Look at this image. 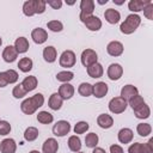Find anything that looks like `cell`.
<instances>
[{
	"instance_id": "obj_24",
	"label": "cell",
	"mask_w": 153,
	"mask_h": 153,
	"mask_svg": "<svg viewBox=\"0 0 153 153\" xmlns=\"http://www.w3.org/2000/svg\"><path fill=\"white\" fill-rule=\"evenodd\" d=\"M62 104H63V99L60 97V94H59L57 92L53 93V94L49 97L48 105H49V108H50L51 110H55V111L60 110L61 106H62Z\"/></svg>"
},
{
	"instance_id": "obj_30",
	"label": "cell",
	"mask_w": 153,
	"mask_h": 153,
	"mask_svg": "<svg viewBox=\"0 0 153 153\" xmlns=\"http://www.w3.org/2000/svg\"><path fill=\"white\" fill-rule=\"evenodd\" d=\"M38 134H39V131L36 127H27L24 131V139L29 142H32L38 137Z\"/></svg>"
},
{
	"instance_id": "obj_32",
	"label": "cell",
	"mask_w": 153,
	"mask_h": 153,
	"mask_svg": "<svg viewBox=\"0 0 153 153\" xmlns=\"http://www.w3.org/2000/svg\"><path fill=\"white\" fill-rule=\"evenodd\" d=\"M37 121L42 124H50L54 121V116L48 111H39L37 114Z\"/></svg>"
},
{
	"instance_id": "obj_16",
	"label": "cell",
	"mask_w": 153,
	"mask_h": 153,
	"mask_svg": "<svg viewBox=\"0 0 153 153\" xmlns=\"http://www.w3.org/2000/svg\"><path fill=\"white\" fill-rule=\"evenodd\" d=\"M59 151V142L54 137H48L42 145V153H56Z\"/></svg>"
},
{
	"instance_id": "obj_5",
	"label": "cell",
	"mask_w": 153,
	"mask_h": 153,
	"mask_svg": "<svg viewBox=\"0 0 153 153\" xmlns=\"http://www.w3.org/2000/svg\"><path fill=\"white\" fill-rule=\"evenodd\" d=\"M80 60H81V63H82L84 67H88V66L98 62V54L96 53V50H93L91 48H87V49L82 50Z\"/></svg>"
},
{
	"instance_id": "obj_4",
	"label": "cell",
	"mask_w": 153,
	"mask_h": 153,
	"mask_svg": "<svg viewBox=\"0 0 153 153\" xmlns=\"http://www.w3.org/2000/svg\"><path fill=\"white\" fill-rule=\"evenodd\" d=\"M94 11V1L93 0H81L80 1V14L79 19L84 23V20L92 16Z\"/></svg>"
},
{
	"instance_id": "obj_29",
	"label": "cell",
	"mask_w": 153,
	"mask_h": 153,
	"mask_svg": "<svg viewBox=\"0 0 153 153\" xmlns=\"http://www.w3.org/2000/svg\"><path fill=\"white\" fill-rule=\"evenodd\" d=\"M32 67H33V62H32V60L30 57H22L19 60V62H18V68L23 73L30 72L32 69Z\"/></svg>"
},
{
	"instance_id": "obj_8",
	"label": "cell",
	"mask_w": 153,
	"mask_h": 153,
	"mask_svg": "<svg viewBox=\"0 0 153 153\" xmlns=\"http://www.w3.org/2000/svg\"><path fill=\"white\" fill-rule=\"evenodd\" d=\"M106 74H108V78L112 81L120 80L123 75V67L120 63H110L108 67Z\"/></svg>"
},
{
	"instance_id": "obj_50",
	"label": "cell",
	"mask_w": 153,
	"mask_h": 153,
	"mask_svg": "<svg viewBox=\"0 0 153 153\" xmlns=\"http://www.w3.org/2000/svg\"><path fill=\"white\" fill-rule=\"evenodd\" d=\"M92 153H106V152H105V149L102 148V147H94L93 151H92Z\"/></svg>"
},
{
	"instance_id": "obj_34",
	"label": "cell",
	"mask_w": 153,
	"mask_h": 153,
	"mask_svg": "<svg viewBox=\"0 0 153 153\" xmlns=\"http://www.w3.org/2000/svg\"><path fill=\"white\" fill-rule=\"evenodd\" d=\"M136 133L140 136H142V137L148 136L152 133V126L149 123H143V122L142 123H139L136 126Z\"/></svg>"
},
{
	"instance_id": "obj_17",
	"label": "cell",
	"mask_w": 153,
	"mask_h": 153,
	"mask_svg": "<svg viewBox=\"0 0 153 153\" xmlns=\"http://www.w3.org/2000/svg\"><path fill=\"white\" fill-rule=\"evenodd\" d=\"M86 72L88 74L90 78H93V79H98L100 76H103V73H104V68L103 66L99 63V62H96L88 67H86Z\"/></svg>"
},
{
	"instance_id": "obj_53",
	"label": "cell",
	"mask_w": 153,
	"mask_h": 153,
	"mask_svg": "<svg viewBox=\"0 0 153 153\" xmlns=\"http://www.w3.org/2000/svg\"><path fill=\"white\" fill-rule=\"evenodd\" d=\"M66 4H67V5H74L75 1H66Z\"/></svg>"
},
{
	"instance_id": "obj_48",
	"label": "cell",
	"mask_w": 153,
	"mask_h": 153,
	"mask_svg": "<svg viewBox=\"0 0 153 153\" xmlns=\"http://www.w3.org/2000/svg\"><path fill=\"white\" fill-rule=\"evenodd\" d=\"M109 149H110V153H123V148L120 145H116V143L111 145Z\"/></svg>"
},
{
	"instance_id": "obj_55",
	"label": "cell",
	"mask_w": 153,
	"mask_h": 153,
	"mask_svg": "<svg viewBox=\"0 0 153 153\" xmlns=\"http://www.w3.org/2000/svg\"><path fill=\"white\" fill-rule=\"evenodd\" d=\"M1 44H2V39H1V37H0V47H1Z\"/></svg>"
},
{
	"instance_id": "obj_23",
	"label": "cell",
	"mask_w": 153,
	"mask_h": 153,
	"mask_svg": "<svg viewBox=\"0 0 153 153\" xmlns=\"http://www.w3.org/2000/svg\"><path fill=\"white\" fill-rule=\"evenodd\" d=\"M97 124L103 129H109L114 124V118L109 114H100L97 117Z\"/></svg>"
},
{
	"instance_id": "obj_2",
	"label": "cell",
	"mask_w": 153,
	"mask_h": 153,
	"mask_svg": "<svg viewBox=\"0 0 153 153\" xmlns=\"http://www.w3.org/2000/svg\"><path fill=\"white\" fill-rule=\"evenodd\" d=\"M141 24V17L137 13H130L126 17L124 22L121 23L120 25V31L124 35H130L136 31V29Z\"/></svg>"
},
{
	"instance_id": "obj_49",
	"label": "cell",
	"mask_w": 153,
	"mask_h": 153,
	"mask_svg": "<svg viewBox=\"0 0 153 153\" xmlns=\"http://www.w3.org/2000/svg\"><path fill=\"white\" fill-rule=\"evenodd\" d=\"M7 85H8V82H7L5 72H0V87H6Z\"/></svg>"
},
{
	"instance_id": "obj_19",
	"label": "cell",
	"mask_w": 153,
	"mask_h": 153,
	"mask_svg": "<svg viewBox=\"0 0 153 153\" xmlns=\"http://www.w3.org/2000/svg\"><path fill=\"white\" fill-rule=\"evenodd\" d=\"M136 94H139L137 87L134 86V85L128 84V85H124V86L121 88V96H120V97H122L123 99H126V100L128 102L131 97H134V96H136Z\"/></svg>"
},
{
	"instance_id": "obj_39",
	"label": "cell",
	"mask_w": 153,
	"mask_h": 153,
	"mask_svg": "<svg viewBox=\"0 0 153 153\" xmlns=\"http://www.w3.org/2000/svg\"><path fill=\"white\" fill-rule=\"evenodd\" d=\"M33 2V11L35 14H42L45 12L47 8V2L44 0H32Z\"/></svg>"
},
{
	"instance_id": "obj_11",
	"label": "cell",
	"mask_w": 153,
	"mask_h": 153,
	"mask_svg": "<svg viewBox=\"0 0 153 153\" xmlns=\"http://www.w3.org/2000/svg\"><path fill=\"white\" fill-rule=\"evenodd\" d=\"M84 24H85L86 29H88L90 31H98V30L102 29V25H103V23L99 19V17L93 16V14L90 16V17H87L84 20Z\"/></svg>"
},
{
	"instance_id": "obj_13",
	"label": "cell",
	"mask_w": 153,
	"mask_h": 153,
	"mask_svg": "<svg viewBox=\"0 0 153 153\" xmlns=\"http://www.w3.org/2000/svg\"><path fill=\"white\" fill-rule=\"evenodd\" d=\"M74 92H75L74 86L72 84H69V82H65L59 87V92L57 93L60 94V97L63 100H68L74 96Z\"/></svg>"
},
{
	"instance_id": "obj_18",
	"label": "cell",
	"mask_w": 153,
	"mask_h": 153,
	"mask_svg": "<svg viewBox=\"0 0 153 153\" xmlns=\"http://www.w3.org/2000/svg\"><path fill=\"white\" fill-rule=\"evenodd\" d=\"M149 2L152 1L151 0H130L128 2V8L133 13H137V12H141Z\"/></svg>"
},
{
	"instance_id": "obj_44",
	"label": "cell",
	"mask_w": 153,
	"mask_h": 153,
	"mask_svg": "<svg viewBox=\"0 0 153 153\" xmlns=\"http://www.w3.org/2000/svg\"><path fill=\"white\" fill-rule=\"evenodd\" d=\"M128 153H143V145L141 142H134L128 147Z\"/></svg>"
},
{
	"instance_id": "obj_37",
	"label": "cell",
	"mask_w": 153,
	"mask_h": 153,
	"mask_svg": "<svg viewBox=\"0 0 153 153\" xmlns=\"http://www.w3.org/2000/svg\"><path fill=\"white\" fill-rule=\"evenodd\" d=\"M47 27L53 32H61L63 30V24H62V22L54 19V20H49L47 23Z\"/></svg>"
},
{
	"instance_id": "obj_31",
	"label": "cell",
	"mask_w": 153,
	"mask_h": 153,
	"mask_svg": "<svg viewBox=\"0 0 153 153\" xmlns=\"http://www.w3.org/2000/svg\"><path fill=\"white\" fill-rule=\"evenodd\" d=\"M127 103H128V105H129L133 110H136V109H139L140 106H142L146 102H145V99H143V97H142V96L136 94V96L131 97Z\"/></svg>"
},
{
	"instance_id": "obj_33",
	"label": "cell",
	"mask_w": 153,
	"mask_h": 153,
	"mask_svg": "<svg viewBox=\"0 0 153 153\" xmlns=\"http://www.w3.org/2000/svg\"><path fill=\"white\" fill-rule=\"evenodd\" d=\"M74 78V73L71 71H61L56 74V80L65 84V82H69L71 80H73Z\"/></svg>"
},
{
	"instance_id": "obj_3",
	"label": "cell",
	"mask_w": 153,
	"mask_h": 153,
	"mask_svg": "<svg viewBox=\"0 0 153 153\" xmlns=\"http://www.w3.org/2000/svg\"><path fill=\"white\" fill-rule=\"evenodd\" d=\"M108 106H109L110 112H112L115 115H118V114H122V112L126 111V109L128 106V103H127L126 99H123L122 97L118 96V97L111 98L109 104H108Z\"/></svg>"
},
{
	"instance_id": "obj_25",
	"label": "cell",
	"mask_w": 153,
	"mask_h": 153,
	"mask_svg": "<svg viewBox=\"0 0 153 153\" xmlns=\"http://www.w3.org/2000/svg\"><path fill=\"white\" fill-rule=\"evenodd\" d=\"M20 84H22L23 87L26 90V92H31V91H33V90L37 87L38 80H37V78H36L35 75H29V76H25L24 80H23Z\"/></svg>"
},
{
	"instance_id": "obj_42",
	"label": "cell",
	"mask_w": 153,
	"mask_h": 153,
	"mask_svg": "<svg viewBox=\"0 0 153 153\" xmlns=\"http://www.w3.org/2000/svg\"><path fill=\"white\" fill-rule=\"evenodd\" d=\"M5 74H6V78H7V82L8 84H14L18 81V72L14 71V69H7L5 71Z\"/></svg>"
},
{
	"instance_id": "obj_40",
	"label": "cell",
	"mask_w": 153,
	"mask_h": 153,
	"mask_svg": "<svg viewBox=\"0 0 153 153\" xmlns=\"http://www.w3.org/2000/svg\"><path fill=\"white\" fill-rule=\"evenodd\" d=\"M26 90L23 87V85L22 84H18V85H16L14 87H13V90H12V96L16 98V99H20V98H24L25 96H26Z\"/></svg>"
},
{
	"instance_id": "obj_28",
	"label": "cell",
	"mask_w": 153,
	"mask_h": 153,
	"mask_svg": "<svg viewBox=\"0 0 153 153\" xmlns=\"http://www.w3.org/2000/svg\"><path fill=\"white\" fill-rule=\"evenodd\" d=\"M134 115L139 120H146V118H148L151 116V108L145 103L142 106H140L139 109L134 110Z\"/></svg>"
},
{
	"instance_id": "obj_22",
	"label": "cell",
	"mask_w": 153,
	"mask_h": 153,
	"mask_svg": "<svg viewBox=\"0 0 153 153\" xmlns=\"http://www.w3.org/2000/svg\"><path fill=\"white\" fill-rule=\"evenodd\" d=\"M104 18L109 24H117L121 19V13L115 8H108L104 12Z\"/></svg>"
},
{
	"instance_id": "obj_38",
	"label": "cell",
	"mask_w": 153,
	"mask_h": 153,
	"mask_svg": "<svg viewBox=\"0 0 153 153\" xmlns=\"http://www.w3.org/2000/svg\"><path fill=\"white\" fill-rule=\"evenodd\" d=\"M88 128H90V124H88L86 121H79V122L75 123L73 130H74V133H75L76 135H79V134L86 133V131L88 130Z\"/></svg>"
},
{
	"instance_id": "obj_20",
	"label": "cell",
	"mask_w": 153,
	"mask_h": 153,
	"mask_svg": "<svg viewBox=\"0 0 153 153\" xmlns=\"http://www.w3.org/2000/svg\"><path fill=\"white\" fill-rule=\"evenodd\" d=\"M133 137H134V133L130 128H122L120 129L118 134H117V139L121 143H130L133 141Z\"/></svg>"
},
{
	"instance_id": "obj_56",
	"label": "cell",
	"mask_w": 153,
	"mask_h": 153,
	"mask_svg": "<svg viewBox=\"0 0 153 153\" xmlns=\"http://www.w3.org/2000/svg\"><path fill=\"white\" fill-rule=\"evenodd\" d=\"M76 153H84V152H76Z\"/></svg>"
},
{
	"instance_id": "obj_47",
	"label": "cell",
	"mask_w": 153,
	"mask_h": 153,
	"mask_svg": "<svg viewBox=\"0 0 153 153\" xmlns=\"http://www.w3.org/2000/svg\"><path fill=\"white\" fill-rule=\"evenodd\" d=\"M143 145V153H153V137H151L146 143Z\"/></svg>"
},
{
	"instance_id": "obj_54",
	"label": "cell",
	"mask_w": 153,
	"mask_h": 153,
	"mask_svg": "<svg viewBox=\"0 0 153 153\" xmlns=\"http://www.w3.org/2000/svg\"><path fill=\"white\" fill-rule=\"evenodd\" d=\"M29 153H41L39 151H37V149H32V151H30Z\"/></svg>"
},
{
	"instance_id": "obj_21",
	"label": "cell",
	"mask_w": 153,
	"mask_h": 153,
	"mask_svg": "<svg viewBox=\"0 0 153 153\" xmlns=\"http://www.w3.org/2000/svg\"><path fill=\"white\" fill-rule=\"evenodd\" d=\"M42 55H43V59H44L45 62H48V63H53V62H55L56 59H57V51H56V48L53 47V45H48V47H45V48L43 49Z\"/></svg>"
},
{
	"instance_id": "obj_1",
	"label": "cell",
	"mask_w": 153,
	"mask_h": 153,
	"mask_svg": "<svg viewBox=\"0 0 153 153\" xmlns=\"http://www.w3.org/2000/svg\"><path fill=\"white\" fill-rule=\"evenodd\" d=\"M44 104V96L42 93H36L29 98H25L20 104V110L25 115H32L35 114L38 108L43 106Z\"/></svg>"
},
{
	"instance_id": "obj_45",
	"label": "cell",
	"mask_w": 153,
	"mask_h": 153,
	"mask_svg": "<svg viewBox=\"0 0 153 153\" xmlns=\"http://www.w3.org/2000/svg\"><path fill=\"white\" fill-rule=\"evenodd\" d=\"M142 11H143V16H145L148 20H152V19H153V4H152V2H149Z\"/></svg>"
},
{
	"instance_id": "obj_43",
	"label": "cell",
	"mask_w": 153,
	"mask_h": 153,
	"mask_svg": "<svg viewBox=\"0 0 153 153\" xmlns=\"http://www.w3.org/2000/svg\"><path fill=\"white\" fill-rule=\"evenodd\" d=\"M11 129H12V127H11L10 122L4 121V120H1V121H0V135L5 136V135L10 134Z\"/></svg>"
},
{
	"instance_id": "obj_15",
	"label": "cell",
	"mask_w": 153,
	"mask_h": 153,
	"mask_svg": "<svg viewBox=\"0 0 153 153\" xmlns=\"http://www.w3.org/2000/svg\"><path fill=\"white\" fill-rule=\"evenodd\" d=\"M17 57H18V51L14 48V45H7L4 49V51H2V59H4L5 62L12 63V62H14L17 60Z\"/></svg>"
},
{
	"instance_id": "obj_6",
	"label": "cell",
	"mask_w": 153,
	"mask_h": 153,
	"mask_svg": "<svg viewBox=\"0 0 153 153\" xmlns=\"http://www.w3.org/2000/svg\"><path fill=\"white\" fill-rule=\"evenodd\" d=\"M76 57H75V53L73 50H65L59 59V63L61 67L63 68H71L75 65Z\"/></svg>"
},
{
	"instance_id": "obj_35",
	"label": "cell",
	"mask_w": 153,
	"mask_h": 153,
	"mask_svg": "<svg viewBox=\"0 0 153 153\" xmlns=\"http://www.w3.org/2000/svg\"><path fill=\"white\" fill-rule=\"evenodd\" d=\"M98 142H99V137H98V135H97L96 133H88V134L86 135V137H85V145H86V147H88V148H94V147H97Z\"/></svg>"
},
{
	"instance_id": "obj_46",
	"label": "cell",
	"mask_w": 153,
	"mask_h": 153,
	"mask_svg": "<svg viewBox=\"0 0 153 153\" xmlns=\"http://www.w3.org/2000/svg\"><path fill=\"white\" fill-rule=\"evenodd\" d=\"M45 2H47L48 6H50L54 10H59V8L62 7V1L61 0H47Z\"/></svg>"
},
{
	"instance_id": "obj_36",
	"label": "cell",
	"mask_w": 153,
	"mask_h": 153,
	"mask_svg": "<svg viewBox=\"0 0 153 153\" xmlns=\"http://www.w3.org/2000/svg\"><path fill=\"white\" fill-rule=\"evenodd\" d=\"M78 93L82 97H90L92 96V85L90 82H81L78 86Z\"/></svg>"
},
{
	"instance_id": "obj_14",
	"label": "cell",
	"mask_w": 153,
	"mask_h": 153,
	"mask_svg": "<svg viewBox=\"0 0 153 153\" xmlns=\"http://www.w3.org/2000/svg\"><path fill=\"white\" fill-rule=\"evenodd\" d=\"M16 151H17V143L13 139L7 137L0 142V152L1 153H16Z\"/></svg>"
},
{
	"instance_id": "obj_12",
	"label": "cell",
	"mask_w": 153,
	"mask_h": 153,
	"mask_svg": "<svg viewBox=\"0 0 153 153\" xmlns=\"http://www.w3.org/2000/svg\"><path fill=\"white\" fill-rule=\"evenodd\" d=\"M31 38L36 44H43L48 39V32L42 27H36L31 31Z\"/></svg>"
},
{
	"instance_id": "obj_26",
	"label": "cell",
	"mask_w": 153,
	"mask_h": 153,
	"mask_svg": "<svg viewBox=\"0 0 153 153\" xmlns=\"http://www.w3.org/2000/svg\"><path fill=\"white\" fill-rule=\"evenodd\" d=\"M14 48L17 49V51H18V54H24V53H26L27 50H29V48H30V44H29V41H27V38L26 37H18L17 39H16V42H14Z\"/></svg>"
},
{
	"instance_id": "obj_27",
	"label": "cell",
	"mask_w": 153,
	"mask_h": 153,
	"mask_svg": "<svg viewBox=\"0 0 153 153\" xmlns=\"http://www.w3.org/2000/svg\"><path fill=\"white\" fill-rule=\"evenodd\" d=\"M67 145H68V148H69L72 152H74V153L80 152V149H81V140H80V137H79L78 135H72V136H69Z\"/></svg>"
},
{
	"instance_id": "obj_10",
	"label": "cell",
	"mask_w": 153,
	"mask_h": 153,
	"mask_svg": "<svg viewBox=\"0 0 153 153\" xmlns=\"http://www.w3.org/2000/svg\"><path fill=\"white\" fill-rule=\"evenodd\" d=\"M108 91H109V86L104 81H98L94 85H92V96H94L98 99L105 97Z\"/></svg>"
},
{
	"instance_id": "obj_7",
	"label": "cell",
	"mask_w": 153,
	"mask_h": 153,
	"mask_svg": "<svg viewBox=\"0 0 153 153\" xmlns=\"http://www.w3.org/2000/svg\"><path fill=\"white\" fill-rule=\"evenodd\" d=\"M69 131H71V124L68 121H65V120L57 121L53 127V134L59 137L66 136Z\"/></svg>"
},
{
	"instance_id": "obj_9",
	"label": "cell",
	"mask_w": 153,
	"mask_h": 153,
	"mask_svg": "<svg viewBox=\"0 0 153 153\" xmlns=\"http://www.w3.org/2000/svg\"><path fill=\"white\" fill-rule=\"evenodd\" d=\"M123 51H124V47L120 41H111L106 45V53L110 56H114V57L121 56Z\"/></svg>"
},
{
	"instance_id": "obj_57",
	"label": "cell",
	"mask_w": 153,
	"mask_h": 153,
	"mask_svg": "<svg viewBox=\"0 0 153 153\" xmlns=\"http://www.w3.org/2000/svg\"><path fill=\"white\" fill-rule=\"evenodd\" d=\"M0 121H1V120H0Z\"/></svg>"
},
{
	"instance_id": "obj_52",
	"label": "cell",
	"mask_w": 153,
	"mask_h": 153,
	"mask_svg": "<svg viewBox=\"0 0 153 153\" xmlns=\"http://www.w3.org/2000/svg\"><path fill=\"white\" fill-rule=\"evenodd\" d=\"M97 2H98L99 5H104V4H106V2H108V0H98Z\"/></svg>"
},
{
	"instance_id": "obj_51",
	"label": "cell",
	"mask_w": 153,
	"mask_h": 153,
	"mask_svg": "<svg viewBox=\"0 0 153 153\" xmlns=\"http://www.w3.org/2000/svg\"><path fill=\"white\" fill-rule=\"evenodd\" d=\"M114 4H116V5H123L124 4V0H114Z\"/></svg>"
},
{
	"instance_id": "obj_41",
	"label": "cell",
	"mask_w": 153,
	"mask_h": 153,
	"mask_svg": "<svg viewBox=\"0 0 153 153\" xmlns=\"http://www.w3.org/2000/svg\"><path fill=\"white\" fill-rule=\"evenodd\" d=\"M23 13L26 17H32L35 16V11H33V2L32 0H27L23 4Z\"/></svg>"
}]
</instances>
